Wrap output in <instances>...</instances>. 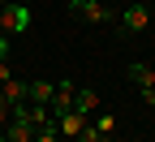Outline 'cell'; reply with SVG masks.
Wrapping results in <instances>:
<instances>
[{"instance_id":"cell-1","label":"cell","mask_w":155,"mask_h":142,"mask_svg":"<svg viewBox=\"0 0 155 142\" xmlns=\"http://www.w3.org/2000/svg\"><path fill=\"white\" fill-rule=\"evenodd\" d=\"M26 26H30V5H22V0L0 5V30L5 35H22Z\"/></svg>"},{"instance_id":"cell-2","label":"cell","mask_w":155,"mask_h":142,"mask_svg":"<svg viewBox=\"0 0 155 142\" xmlns=\"http://www.w3.org/2000/svg\"><path fill=\"white\" fill-rule=\"evenodd\" d=\"M121 26H125L129 35H142V30L151 26V9H147V5H129V9L121 13Z\"/></svg>"},{"instance_id":"cell-3","label":"cell","mask_w":155,"mask_h":142,"mask_svg":"<svg viewBox=\"0 0 155 142\" xmlns=\"http://www.w3.org/2000/svg\"><path fill=\"white\" fill-rule=\"evenodd\" d=\"M69 13L73 17H86V22H108V17H112L99 0H69Z\"/></svg>"},{"instance_id":"cell-4","label":"cell","mask_w":155,"mask_h":142,"mask_svg":"<svg viewBox=\"0 0 155 142\" xmlns=\"http://www.w3.org/2000/svg\"><path fill=\"white\" fill-rule=\"evenodd\" d=\"M52 125L61 129V138H82V129H86V116H78V112H61V116H52Z\"/></svg>"},{"instance_id":"cell-5","label":"cell","mask_w":155,"mask_h":142,"mask_svg":"<svg viewBox=\"0 0 155 142\" xmlns=\"http://www.w3.org/2000/svg\"><path fill=\"white\" fill-rule=\"evenodd\" d=\"M73 95H78V86H73V82H61V86L52 91V104H48V112H52V116L69 112V108H73Z\"/></svg>"},{"instance_id":"cell-6","label":"cell","mask_w":155,"mask_h":142,"mask_svg":"<svg viewBox=\"0 0 155 142\" xmlns=\"http://www.w3.org/2000/svg\"><path fill=\"white\" fill-rule=\"evenodd\" d=\"M129 82L138 91H155V65H142V60H134L129 65Z\"/></svg>"},{"instance_id":"cell-7","label":"cell","mask_w":155,"mask_h":142,"mask_svg":"<svg viewBox=\"0 0 155 142\" xmlns=\"http://www.w3.org/2000/svg\"><path fill=\"white\" fill-rule=\"evenodd\" d=\"M69 112H78V116H86V121H91L95 112H99V95H95V91H78V95H73V108H69Z\"/></svg>"},{"instance_id":"cell-8","label":"cell","mask_w":155,"mask_h":142,"mask_svg":"<svg viewBox=\"0 0 155 142\" xmlns=\"http://www.w3.org/2000/svg\"><path fill=\"white\" fill-rule=\"evenodd\" d=\"M26 86H30V82H22V78H5V82H0L5 104H22V99H26Z\"/></svg>"},{"instance_id":"cell-9","label":"cell","mask_w":155,"mask_h":142,"mask_svg":"<svg viewBox=\"0 0 155 142\" xmlns=\"http://www.w3.org/2000/svg\"><path fill=\"white\" fill-rule=\"evenodd\" d=\"M52 91H56V86L39 78V82H30V86H26V99H30V104H43V108H48V104H52Z\"/></svg>"},{"instance_id":"cell-10","label":"cell","mask_w":155,"mask_h":142,"mask_svg":"<svg viewBox=\"0 0 155 142\" xmlns=\"http://www.w3.org/2000/svg\"><path fill=\"white\" fill-rule=\"evenodd\" d=\"M35 142H61V129L48 121V125H39V129H35Z\"/></svg>"},{"instance_id":"cell-11","label":"cell","mask_w":155,"mask_h":142,"mask_svg":"<svg viewBox=\"0 0 155 142\" xmlns=\"http://www.w3.org/2000/svg\"><path fill=\"white\" fill-rule=\"evenodd\" d=\"M91 125H95V134H112V125H116V121H112L108 112H95V121H91Z\"/></svg>"},{"instance_id":"cell-12","label":"cell","mask_w":155,"mask_h":142,"mask_svg":"<svg viewBox=\"0 0 155 142\" xmlns=\"http://www.w3.org/2000/svg\"><path fill=\"white\" fill-rule=\"evenodd\" d=\"M0 60H9V35L0 30Z\"/></svg>"},{"instance_id":"cell-13","label":"cell","mask_w":155,"mask_h":142,"mask_svg":"<svg viewBox=\"0 0 155 142\" xmlns=\"http://www.w3.org/2000/svg\"><path fill=\"white\" fill-rule=\"evenodd\" d=\"M5 78H13V69H9V60H0V82H5Z\"/></svg>"},{"instance_id":"cell-14","label":"cell","mask_w":155,"mask_h":142,"mask_svg":"<svg viewBox=\"0 0 155 142\" xmlns=\"http://www.w3.org/2000/svg\"><path fill=\"white\" fill-rule=\"evenodd\" d=\"M95 142H116V138L112 134H95Z\"/></svg>"},{"instance_id":"cell-15","label":"cell","mask_w":155,"mask_h":142,"mask_svg":"<svg viewBox=\"0 0 155 142\" xmlns=\"http://www.w3.org/2000/svg\"><path fill=\"white\" fill-rule=\"evenodd\" d=\"M0 104H5V91H0Z\"/></svg>"},{"instance_id":"cell-16","label":"cell","mask_w":155,"mask_h":142,"mask_svg":"<svg viewBox=\"0 0 155 142\" xmlns=\"http://www.w3.org/2000/svg\"><path fill=\"white\" fill-rule=\"evenodd\" d=\"M0 5H13V0H0Z\"/></svg>"},{"instance_id":"cell-17","label":"cell","mask_w":155,"mask_h":142,"mask_svg":"<svg viewBox=\"0 0 155 142\" xmlns=\"http://www.w3.org/2000/svg\"><path fill=\"white\" fill-rule=\"evenodd\" d=\"M73 142H82V138H73Z\"/></svg>"},{"instance_id":"cell-18","label":"cell","mask_w":155,"mask_h":142,"mask_svg":"<svg viewBox=\"0 0 155 142\" xmlns=\"http://www.w3.org/2000/svg\"><path fill=\"white\" fill-rule=\"evenodd\" d=\"M22 5H26V0H22Z\"/></svg>"}]
</instances>
